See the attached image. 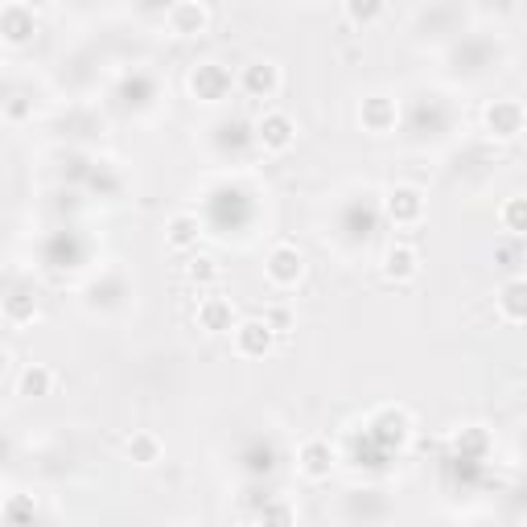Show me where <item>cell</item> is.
Segmentation results:
<instances>
[{
    "mask_svg": "<svg viewBox=\"0 0 527 527\" xmlns=\"http://www.w3.org/2000/svg\"><path fill=\"white\" fill-rule=\"evenodd\" d=\"M264 276L276 289H293L305 276V256L293 248V243H276V248L268 252V260H264Z\"/></svg>",
    "mask_w": 527,
    "mask_h": 527,
    "instance_id": "1",
    "label": "cell"
},
{
    "mask_svg": "<svg viewBox=\"0 0 527 527\" xmlns=\"http://www.w3.org/2000/svg\"><path fill=\"white\" fill-rule=\"evenodd\" d=\"M482 128L495 136V140H515L523 132V103L519 99H495V103H486Z\"/></svg>",
    "mask_w": 527,
    "mask_h": 527,
    "instance_id": "2",
    "label": "cell"
},
{
    "mask_svg": "<svg viewBox=\"0 0 527 527\" xmlns=\"http://www.w3.org/2000/svg\"><path fill=\"white\" fill-rule=\"evenodd\" d=\"M190 91L202 99V103H219L231 95V70L219 66V62H202L190 70Z\"/></svg>",
    "mask_w": 527,
    "mask_h": 527,
    "instance_id": "3",
    "label": "cell"
},
{
    "mask_svg": "<svg viewBox=\"0 0 527 527\" xmlns=\"http://www.w3.org/2000/svg\"><path fill=\"white\" fill-rule=\"evenodd\" d=\"M297 470L309 478V482H326L334 474V445L326 437H309L301 441L297 449Z\"/></svg>",
    "mask_w": 527,
    "mask_h": 527,
    "instance_id": "4",
    "label": "cell"
},
{
    "mask_svg": "<svg viewBox=\"0 0 527 527\" xmlns=\"http://www.w3.org/2000/svg\"><path fill=\"white\" fill-rule=\"evenodd\" d=\"M256 140H260L264 153H289L293 140H297L293 116H285V112H264V120L256 124Z\"/></svg>",
    "mask_w": 527,
    "mask_h": 527,
    "instance_id": "5",
    "label": "cell"
},
{
    "mask_svg": "<svg viewBox=\"0 0 527 527\" xmlns=\"http://www.w3.org/2000/svg\"><path fill=\"white\" fill-rule=\"evenodd\" d=\"M416 272H420V252L412 243H392V248L379 256V276L388 280V285H408Z\"/></svg>",
    "mask_w": 527,
    "mask_h": 527,
    "instance_id": "6",
    "label": "cell"
},
{
    "mask_svg": "<svg viewBox=\"0 0 527 527\" xmlns=\"http://www.w3.org/2000/svg\"><path fill=\"white\" fill-rule=\"evenodd\" d=\"M383 215H388L396 227H412L425 219V194L416 186H396L388 198H383Z\"/></svg>",
    "mask_w": 527,
    "mask_h": 527,
    "instance_id": "7",
    "label": "cell"
},
{
    "mask_svg": "<svg viewBox=\"0 0 527 527\" xmlns=\"http://www.w3.org/2000/svg\"><path fill=\"white\" fill-rule=\"evenodd\" d=\"M231 330H235V350L243 359H264L268 350L276 346V334H272V326L264 318H248V322H239Z\"/></svg>",
    "mask_w": 527,
    "mask_h": 527,
    "instance_id": "8",
    "label": "cell"
},
{
    "mask_svg": "<svg viewBox=\"0 0 527 527\" xmlns=\"http://www.w3.org/2000/svg\"><path fill=\"white\" fill-rule=\"evenodd\" d=\"M165 21H169L173 38H198V33L210 29V9L198 5V0H182V5H173L165 13Z\"/></svg>",
    "mask_w": 527,
    "mask_h": 527,
    "instance_id": "9",
    "label": "cell"
},
{
    "mask_svg": "<svg viewBox=\"0 0 527 527\" xmlns=\"http://www.w3.org/2000/svg\"><path fill=\"white\" fill-rule=\"evenodd\" d=\"M33 33H38V17L29 5H0V42L25 46Z\"/></svg>",
    "mask_w": 527,
    "mask_h": 527,
    "instance_id": "10",
    "label": "cell"
},
{
    "mask_svg": "<svg viewBox=\"0 0 527 527\" xmlns=\"http://www.w3.org/2000/svg\"><path fill=\"white\" fill-rule=\"evenodd\" d=\"M396 120H400V103H396L392 95H367V99H363L359 124H363L367 132L383 136V132H392V128H396Z\"/></svg>",
    "mask_w": 527,
    "mask_h": 527,
    "instance_id": "11",
    "label": "cell"
},
{
    "mask_svg": "<svg viewBox=\"0 0 527 527\" xmlns=\"http://www.w3.org/2000/svg\"><path fill=\"white\" fill-rule=\"evenodd\" d=\"M239 87L252 99H272L280 91V66L276 62H248L239 70Z\"/></svg>",
    "mask_w": 527,
    "mask_h": 527,
    "instance_id": "12",
    "label": "cell"
},
{
    "mask_svg": "<svg viewBox=\"0 0 527 527\" xmlns=\"http://www.w3.org/2000/svg\"><path fill=\"white\" fill-rule=\"evenodd\" d=\"M495 305H499V318H503V322L523 326V322H527V280H523V276H507V285L499 289Z\"/></svg>",
    "mask_w": 527,
    "mask_h": 527,
    "instance_id": "13",
    "label": "cell"
},
{
    "mask_svg": "<svg viewBox=\"0 0 527 527\" xmlns=\"http://www.w3.org/2000/svg\"><path fill=\"white\" fill-rule=\"evenodd\" d=\"M198 239H202V223H198V215H173L169 223H165V243L173 252H190V248H198Z\"/></svg>",
    "mask_w": 527,
    "mask_h": 527,
    "instance_id": "14",
    "label": "cell"
},
{
    "mask_svg": "<svg viewBox=\"0 0 527 527\" xmlns=\"http://www.w3.org/2000/svg\"><path fill=\"white\" fill-rule=\"evenodd\" d=\"M231 322H235V309H231L227 297H206V301H198V326L206 334H223V330H231Z\"/></svg>",
    "mask_w": 527,
    "mask_h": 527,
    "instance_id": "15",
    "label": "cell"
},
{
    "mask_svg": "<svg viewBox=\"0 0 527 527\" xmlns=\"http://www.w3.org/2000/svg\"><path fill=\"white\" fill-rule=\"evenodd\" d=\"M124 453H128V462H136V466H157V462H161V453H165V445H161L157 433L136 429V433L124 441Z\"/></svg>",
    "mask_w": 527,
    "mask_h": 527,
    "instance_id": "16",
    "label": "cell"
},
{
    "mask_svg": "<svg viewBox=\"0 0 527 527\" xmlns=\"http://www.w3.org/2000/svg\"><path fill=\"white\" fill-rule=\"evenodd\" d=\"M50 392H54V371H50L46 363H29V367L21 371V379H17V396L42 400V396H50Z\"/></svg>",
    "mask_w": 527,
    "mask_h": 527,
    "instance_id": "17",
    "label": "cell"
},
{
    "mask_svg": "<svg viewBox=\"0 0 527 527\" xmlns=\"http://www.w3.org/2000/svg\"><path fill=\"white\" fill-rule=\"evenodd\" d=\"M408 429H412V425H408V412H404V408H383V412L375 416V437H379V441H396V445H400V441L408 437Z\"/></svg>",
    "mask_w": 527,
    "mask_h": 527,
    "instance_id": "18",
    "label": "cell"
},
{
    "mask_svg": "<svg viewBox=\"0 0 527 527\" xmlns=\"http://www.w3.org/2000/svg\"><path fill=\"white\" fill-rule=\"evenodd\" d=\"M256 523H260V527H297V511H293L289 499H268V503L260 507Z\"/></svg>",
    "mask_w": 527,
    "mask_h": 527,
    "instance_id": "19",
    "label": "cell"
},
{
    "mask_svg": "<svg viewBox=\"0 0 527 527\" xmlns=\"http://www.w3.org/2000/svg\"><path fill=\"white\" fill-rule=\"evenodd\" d=\"M499 219H503L511 239H523V231H527V202L523 198H507L503 210H499Z\"/></svg>",
    "mask_w": 527,
    "mask_h": 527,
    "instance_id": "20",
    "label": "cell"
},
{
    "mask_svg": "<svg viewBox=\"0 0 527 527\" xmlns=\"http://www.w3.org/2000/svg\"><path fill=\"white\" fill-rule=\"evenodd\" d=\"M5 318H9L13 326H29L33 318H38V301H33L29 293H13V297L5 301Z\"/></svg>",
    "mask_w": 527,
    "mask_h": 527,
    "instance_id": "21",
    "label": "cell"
},
{
    "mask_svg": "<svg viewBox=\"0 0 527 527\" xmlns=\"http://www.w3.org/2000/svg\"><path fill=\"white\" fill-rule=\"evenodd\" d=\"M342 17H346L350 25H371V21L383 17V5H379V0H346V5H342Z\"/></svg>",
    "mask_w": 527,
    "mask_h": 527,
    "instance_id": "22",
    "label": "cell"
},
{
    "mask_svg": "<svg viewBox=\"0 0 527 527\" xmlns=\"http://www.w3.org/2000/svg\"><path fill=\"white\" fill-rule=\"evenodd\" d=\"M495 260H499V268H507L511 276H519V268H523V243L507 235V243H499V248H495Z\"/></svg>",
    "mask_w": 527,
    "mask_h": 527,
    "instance_id": "23",
    "label": "cell"
},
{
    "mask_svg": "<svg viewBox=\"0 0 527 527\" xmlns=\"http://www.w3.org/2000/svg\"><path fill=\"white\" fill-rule=\"evenodd\" d=\"M186 276L194 280L198 289H206V285H215L219 280V264L210 260V256H198V260H190V268H186Z\"/></svg>",
    "mask_w": 527,
    "mask_h": 527,
    "instance_id": "24",
    "label": "cell"
},
{
    "mask_svg": "<svg viewBox=\"0 0 527 527\" xmlns=\"http://www.w3.org/2000/svg\"><path fill=\"white\" fill-rule=\"evenodd\" d=\"M486 445H490V437H486V429H478V425H470V429H462V433H458V453H470V458H482Z\"/></svg>",
    "mask_w": 527,
    "mask_h": 527,
    "instance_id": "25",
    "label": "cell"
},
{
    "mask_svg": "<svg viewBox=\"0 0 527 527\" xmlns=\"http://www.w3.org/2000/svg\"><path fill=\"white\" fill-rule=\"evenodd\" d=\"M33 515H38V507H33V499L29 495H17V499H9L5 503V519L13 523V527H21L25 519H33Z\"/></svg>",
    "mask_w": 527,
    "mask_h": 527,
    "instance_id": "26",
    "label": "cell"
},
{
    "mask_svg": "<svg viewBox=\"0 0 527 527\" xmlns=\"http://www.w3.org/2000/svg\"><path fill=\"white\" fill-rule=\"evenodd\" d=\"M264 322H268V326H272V334L280 338V334L289 330V309H272V313H264Z\"/></svg>",
    "mask_w": 527,
    "mask_h": 527,
    "instance_id": "27",
    "label": "cell"
},
{
    "mask_svg": "<svg viewBox=\"0 0 527 527\" xmlns=\"http://www.w3.org/2000/svg\"><path fill=\"white\" fill-rule=\"evenodd\" d=\"M5 371H9V350L0 346V375H5Z\"/></svg>",
    "mask_w": 527,
    "mask_h": 527,
    "instance_id": "28",
    "label": "cell"
},
{
    "mask_svg": "<svg viewBox=\"0 0 527 527\" xmlns=\"http://www.w3.org/2000/svg\"><path fill=\"white\" fill-rule=\"evenodd\" d=\"M173 527H194V523H173Z\"/></svg>",
    "mask_w": 527,
    "mask_h": 527,
    "instance_id": "29",
    "label": "cell"
}]
</instances>
